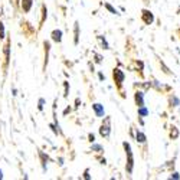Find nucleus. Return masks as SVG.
Masks as SVG:
<instances>
[{
    "label": "nucleus",
    "mask_w": 180,
    "mask_h": 180,
    "mask_svg": "<svg viewBox=\"0 0 180 180\" xmlns=\"http://www.w3.org/2000/svg\"><path fill=\"white\" fill-rule=\"evenodd\" d=\"M123 147H124V151H125V156H127L125 171H127V174H131L133 173V169H134V154H133V150H131V146H130L128 141H124L123 143Z\"/></svg>",
    "instance_id": "nucleus-1"
},
{
    "label": "nucleus",
    "mask_w": 180,
    "mask_h": 180,
    "mask_svg": "<svg viewBox=\"0 0 180 180\" xmlns=\"http://www.w3.org/2000/svg\"><path fill=\"white\" fill-rule=\"evenodd\" d=\"M179 33H180V29H179Z\"/></svg>",
    "instance_id": "nucleus-31"
},
{
    "label": "nucleus",
    "mask_w": 180,
    "mask_h": 180,
    "mask_svg": "<svg viewBox=\"0 0 180 180\" xmlns=\"http://www.w3.org/2000/svg\"><path fill=\"white\" fill-rule=\"evenodd\" d=\"M92 109H94L95 115H97L98 118H104V117H105V109H104V105H101V104L95 102V104H92Z\"/></svg>",
    "instance_id": "nucleus-5"
},
{
    "label": "nucleus",
    "mask_w": 180,
    "mask_h": 180,
    "mask_svg": "<svg viewBox=\"0 0 180 180\" xmlns=\"http://www.w3.org/2000/svg\"><path fill=\"white\" fill-rule=\"evenodd\" d=\"M39 157H40V162H42V169L46 170V162H49L51 159H49V157L45 154L43 151H39Z\"/></svg>",
    "instance_id": "nucleus-14"
},
{
    "label": "nucleus",
    "mask_w": 180,
    "mask_h": 180,
    "mask_svg": "<svg viewBox=\"0 0 180 180\" xmlns=\"http://www.w3.org/2000/svg\"><path fill=\"white\" fill-rule=\"evenodd\" d=\"M68 112H71V108H69V107H68V108H66V109H65V111H63V114H65V115H66V114H68Z\"/></svg>",
    "instance_id": "nucleus-28"
},
{
    "label": "nucleus",
    "mask_w": 180,
    "mask_h": 180,
    "mask_svg": "<svg viewBox=\"0 0 180 180\" xmlns=\"http://www.w3.org/2000/svg\"><path fill=\"white\" fill-rule=\"evenodd\" d=\"M43 46H45V68H46V65H48V58H49V51H51V43L48 40H45L43 42Z\"/></svg>",
    "instance_id": "nucleus-10"
},
{
    "label": "nucleus",
    "mask_w": 180,
    "mask_h": 180,
    "mask_svg": "<svg viewBox=\"0 0 180 180\" xmlns=\"http://www.w3.org/2000/svg\"><path fill=\"white\" fill-rule=\"evenodd\" d=\"M92 55L97 58V59H95V62H97V63H101V62H102V58H101L100 55H97V53H92Z\"/></svg>",
    "instance_id": "nucleus-25"
},
{
    "label": "nucleus",
    "mask_w": 180,
    "mask_h": 180,
    "mask_svg": "<svg viewBox=\"0 0 180 180\" xmlns=\"http://www.w3.org/2000/svg\"><path fill=\"white\" fill-rule=\"evenodd\" d=\"M100 134L102 138H108L111 134V117H105L101 127H100Z\"/></svg>",
    "instance_id": "nucleus-3"
},
{
    "label": "nucleus",
    "mask_w": 180,
    "mask_h": 180,
    "mask_svg": "<svg viewBox=\"0 0 180 180\" xmlns=\"http://www.w3.org/2000/svg\"><path fill=\"white\" fill-rule=\"evenodd\" d=\"M160 66H162V68L164 69L163 72H164L166 75H171V72H170V69H169V68H167V66L164 65V62H163V61H160Z\"/></svg>",
    "instance_id": "nucleus-19"
},
{
    "label": "nucleus",
    "mask_w": 180,
    "mask_h": 180,
    "mask_svg": "<svg viewBox=\"0 0 180 180\" xmlns=\"http://www.w3.org/2000/svg\"><path fill=\"white\" fill-rule=\"evenodd\" d=\"M5 55H6V66H7V65H9V59H10V39H7V42H6Z\"/></svg>",
    "instance_id": "nucleus-15"
},
{
    "label": "nucleus",
    "mask_w": 180,
    "mask_h": 180,
    "mask_svg": "<svg viewBox=\"0 0 180 180\" xmlns=\"http://www.w3.org/2000/svg\"><path fill=\"white\" fill-rule=\"evenodd\" d=\"M136 140H137L138 144H146L147 137H146V134H144L143 131H138V130H137V133H136Z\"/></svg>",
    "instance_id": "nucleus-12"
},
{
    "label": "nucleus",
    "mask_w": 180,
    "mask_h": 180,
    "mask_svg": "<svg viewBox=\"0 0 180 180\" xmlns=\"http://www.w3.org/2000/svg\"><path fill=\"white\" fill-rule=\"evenodd\" d=\"M66 2H69V0H66Z\"/></svg>",
    "instance_id": "nucleus-32"
},
{
    "label": "nucleus",
    "mask_w": 180,
    "mask_h": 180,
    "mask_svg": "<svg viewBox=\"0 0 180 180\" xmlns=\"http://www.w3.org/2000/svg\"><path fill=\"white\" fill-rule=\"evenodd\" d=\"M180 105V100L174 95V94H171L170 97H169V107L170 108H174V107H179Z\"/></svg>",
    "instance_id": "nucleus-11"
},
{
    "label": "nucleus",
    "mask_w": 180,
    "mask_h": 180,
    "mask_svg": "<svg viewBox=\"0 0 180 180\" xmlns=\"http://www.w3.org/2000/svg\"><path fill=\"white\" fill-rule=\"evenodd\" d=\"M179 136H180L179 128H177L176 125H171V127H170V131H169V137H170V140H177Z\"/></svg>",
    "instance_id": "nucleus-8"
},
{
    "label": "nucleus",
    "mask_w": 180,
    "mask_h": 180,
    "mask_svg": "<svg viewBox=\"0 0 180 180\" xmlns=\"http://www.w3.org/2000/svg\"><path fill=\"white\" fill-rule=\"evenodd\" d=\"M88 138H89V141H91V143H95V136H94V134H89Z\"/></svg>",
    "instance_id": "nucleus-27"
},
{
    "label": "nucleus",
    "mask_w": 180,
    "mask_h": 180,
    "mask_svg": "<svg viewBox=\"0 0 180 180\" xmlns=\"http://www.w3.org/2000/svg\"><path fill=\"white\" fill-rule=\"evenodd\" d=\"M2 179H3V171L0 170V180H2Z\"/></svg>",
    "instance_id": "nucleus-30"
},
{
    "label": "nucleus",
    "mask_w": 180,
    "mask_h": 180,
    "mask_svg": "<svg viewBox=\"0 0 180 180\" xmlns=\"http://www.w3.org/2000/svg\"><path fill=\"white\" fill-rule=\"evenodd\" d=\"M84 179H86V180L91 179V176H89V170H88V169H86V170H85V173H84Z\"/></svg>",
    "instance_id": "nucleus-26"
},
{
    "label": "nucleus",
    "mask_w": 180,
    "mask_h": 180,
    "mask_svg": "<svg viewBox=\"0 0 180 180\" xmlns=\"http://www.w3.org/2000/svg\"><path fill=\"white\" fill-rule=\"evenodd\" d=\"M137 114H138L140 118H144V117H147L150 114V111H148V108L146 105H141V107H137Z\"/></svg>",
    "instance_id": "nucleus-9"
},
{
    "label": "nucleus",
    "mask_w": 180,
    "mask_h": 180,
    "mask_svg": "<svg viewBox=\"0 0 180 180\" xmlns=\"http://www.w3.org/2000/svg\"><path fill=\"white\" fill-rule=\"evenodd\" d=\"M141 20H143L144 25H151L154 22V15L148 9H143L141 10Z\"/></svg>",
    "instance_id": "nucleus-4"
},
{
    "label": "nucleus",
    "mask_w": 180,
    "mask_h": 180,
    "mask_svg": "<svg viewBox=\"0 0 180 180\" xmlns=\"http://www.w3.org/2000/svg\"><path fill=\"white\" fill-rule=\"evenodd\" d=\"M104 6H105V9H107V10H108L109 13H112V15H120V13L117 12V9H114V7H112V6H111L109 3H105Z\"/></svg>",
    "instance_id": "nucleus-18"
},
{
    "label": "nucleus",
    "mask_w": 180,
    "mask_h": 180,
    "mask_svg": "<svg viewBox=\"0 0 180 180\" xmlns=\"http://www.w3.org/2000/svg\"><path fill=\"white\" fill-rule=\"evenodd\" d=\"M0 39H5V25L2 20H0Z\"/></svg>",
    "instance_id": "nucleus-20"
},
{
    "label": "nucleus",
    "mask_w": 180,
    "mask_h": 180,
    "mask_svg": "<svg viewBox=\"0 0 180 180\" xmlns=\"http://www.w3.org/2000/svg\"><path fill=\"white\" fill-rule=\"evenodd\" d=\"M134 102L137 107L144 105V91H136L134 92Z\"/></svg>",
    "instance_id": "nucleus-6"
},
{
    "label": "nucleus",
    "mask_w": 180,
    "mask_h": 180,
    "mask_svg": "<svg viewBox=\"0 0 180 180\" xmlns=\"http://www.w3.org/2000/svg\"><path fill=\"white\" fill-rule=\"evenodd\" d=\"M98 40L101 42V45H102V48H104V49H109V45H108L107 39H105L102 35H98Z\"/></svg>",
    "instance_id": "nucleus-17"
},
{
    "label": "nucleus",
    "mask_w": 180,
    "mask_h": 180,
    "mask_svg": "<svg viewBox=\"0 0 180 180\" xmlns=\"http://www.w3.org/2000/svg\"><path fill=\"white\" fill-rule=\"evenodd\" d=\"M112 78H114L115 86L118 89H121L123 88V84H124V79H125V74L120 68H114V69H112Z\"/></svg>",
    "instance_id": "nucleus-2"
},
{
    "label": "nucleus",
    "mask_w": 180,
    "mask_h": 180,
    "mask_svg": "<svg viewBox=\"0 0 180 180\" xmlns=\"http://www.w3.org/2000/svg\"><path fill=\"white\" fill-rule=\"evenodd\" d=\"M170 179H174V180H179V179H180V174H179L177 171H171V174H170Z\"/></svg>",
    "instance_id": "nucleus-22"
},
{
    "label": "nucleus",
    "mask_w": 180,
    "mask_h": 180,
    "mask_svg": "<svg viewBox=\"0 0 180 180\" xmlns=\"http://www.w3.org/2000/svg\"><path fill=\"white\" fill-rule=\"evenodd\" d=\"M43 104H45V100H43V98H40V100H39V105H38L39 111H42V109H43Z\"/></svg>",
    "instance_id": "nucleus-24"
},
{
    "label": "nucleus",
    "mask_w": 180,
    "mask_h": 180,
    "mask_svg": "<svg viewBox=\"0 0 180 180\" xmlns=\"http://www.w3.org/2000/svg\"><path fill=\"white\" fill-rule=\"evenodd\" d=\"M32 5H33V0H22V10L28 13L32 9Z\"/></svg>",
    "instance_id": "nucleus-13"
},
{
    "label": "nucleus",
    "mask_w": 180,
    "mask_h": 180,
    "mask_svg": "<svg viewBox=\"0 0 180 180\" xmlns=\"http://www.w3.org/2000/svg\"><path fill=\"white\" fill-rule=\"evenodd\" d=\"M63 85H65V97H68V92H69V85H68V82H63Z\"/></svg>",
    "instance_id": "nucleus-23"
},
{
    "label": "nucleus",
    "mask_w": 180,
    "mask_h": 180,
    "mask_svg": "<svg viewBox=\"0 0 180 180\" xmlns=\"http://www.w3.org/2000/svg\"><path fill=\"white\" fill-rule=\"evenodd\" d=\"M78 42H79V23L75 22V39H74V43L78 45Z\"/></svg>",
    "instance_id": "nucleus-16"
},
{
    "label": "nucleus",
    "mask_w": 180,
    "mask_h": 180,
    "mask_svg": "<svg viewBox=\"0 0 180 180\" xmlns=\"http://www.w3.org/2000/svg\"><path fill=\"white\" fill-rule=\"evenodd\" d=\"M98 76H100V79H101V81H102V79H105V76H104V75H102V74H100V75H98Z\"/></svg>",
    "instance_id": "nucleus-29"
},
{
    "label": "nucleus",
    "mask_w": 180,
    "mask_h": 180,
    "mask_svg": "<svg viewBox=\"0 0 180 180\" xmlns=\"http://www.w3.org/2000/svg\"><path fill=\"white\" fill-rule=\"evenodd\" d=\"M92 150H95V151H98V153H102V147H101L100 144H94V143H92Z\"/></svg>",
    "instance_id": "nucleus-21"
},
{
    "label": "nucleus",
    "mask_w": 180,
    "mask_h": 180,
    "mask_svg": "<svg viewBox=\"0 0 180 180\" xmlns=\"http://www.w3.org/2000/svg\"><path fill=\"white\" fill-rule=\"evenodd\" d=\"M51 36H52V40H53V42H56V43H61V42H62V30H61V29L52 30Z\"/></svg>",
    "instance_id": "nucleus-7"
}]
</instances>
